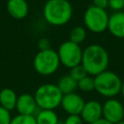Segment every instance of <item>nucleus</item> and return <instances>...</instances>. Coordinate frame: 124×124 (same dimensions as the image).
<instances>
[{
	"instance_id": "f257e3e1",
	"label": "nucleus",
	"mask_w": 124,
	"mask_h": 124,
	"mask_svg": "<svg viewBox=\"0 0 124 124\" xmlns=\"http://www.w3.org/2000/svg\"><path fill=\"white\" fill-rule=\"evenodd\" d=\"M108 63V52L101 45L91 44L82 50V58L80 64L89 76L95 77L106 71Z\"/></svg>"
},
{
	"instance_id": "f03ea898",
	"label": "nucleus",
	"mask_w": 124,
	"mask_h": 124,
	"mask_svg": "<svg viewBox=\"0 0 124 124\" xmlns=\"http://www.w3.org/2000/svg\"><path fill=\"white\" fill-rule=\"evenodd\" d=\"M73 6L69 0H47L43 8L45 20L52 26H63L73 16Z\"/></svg>"
},
{
	"instance_id": "7ed1b4c3",
	"label": "nucleus",
	"mask_w": 124,
	"mask_h": 124,
	"mask_svg": "<svg viewBox=\"0 0 124 124\" xmlns=\"http://www.w3.org/2000/svg\"><path fill=\"white\" fill-rule=\"evenodd\" d=\"M122 79L112 72L106 70L94 77L95 91L105 98H114L120 93Z\"/></svg>"
},
{
	"instance_id": "20e7f679",
	"label": "nucleus",
	"mask_w": 124,
	"mask_h": 124,
	"mask_svg": "<svg viewBox=\"0 0 124 124\" xmlns=\"http://www.w3.org/2000/svg\"><path fill=\"white\" fill-rule=\"evenodd\" d=\"M62 97V92L53 83H44L34 93V98L40 109H55L61 105Z\"/></svg>"
},
{
	"instance_id": "39448f33",
	"label": "nucleus",
	"mask_w": 124,
	"mask_h": 124,
	"mask_svg": "<svg viewBox=\"0 0 124 124\" xmlns=\"http://www.w3.org/2000/svg\"><path fill=\"white\" fill-rule=\"evenodd\" d=\"M60 65L57 51L52 48L39 50L33 59L34 69L41 76L53 75L58 70Z\"/></svg>"
},
{
	"instance_id": "423d86ee",
	"label": "nucleus",
	"mask_w": 124,
	"mask_h": 124,
	"mask_svg": "<svg viewBox=\"0 0 124 124\" xmlns=\"http://www.w3.org/2000/svg\"><path fill=\"white\" fill-rule=\"evenodd\" d=\"M108 15L105 9L98 8L94 5L89 6L83 14V23L86 30L100 34L108 30Z\"/></svg>"
},
{
	"instance_id": "0eeeda50",
	"label": "nucleus",
	"mask_w": 124,
	"mask_h": 124,
	"mask_svg": "<svg viewBox=\"0 0 124 124\" xmlns=\"http://www.w3.org/2000/svg\"><path fill=\"white\" fill-rule=\"evenodd\" d=\"M82 50L83 49L80 47V45L75 44L68 40L61 43L56 51L60 64L65 68L72 69L81 63Z\"/></svg>"
},
{
	"instance_id": "6e6552de",
	"label": "nucleus",
	"mask_w": 124,
	"mask_h": 124,
	"mask_svg": "<svg viewBox=\"0 0 124 124\" xmlns=\"http://www.w3.org/2000/svg\"><path fill=\"white\" fill-rule=\"evenodd\" d=\"M103 118L112 124L124 119V105L115 98L108 99L103 105Z\"/></svg>"
},
{
	"instance_id": "1a4fd4ad",
	"label": "nucleus",
	"mask_w": 124,
	"mask_h": 124,
	"mask_svg": "<svg viewBox=\"0 0 124 124\" xmlns=\"http://www.w3.org/2000/svg\"><path fill=\"white\" fill-rule=\"evenodd\" d=\"M84 104H85L84 99L79 94L73 92L63 95L60 106L68 115H73V114L79 115L83 108Z\"/></svg>"
},
{
	"instance_id": "9d476101",
	"label": "nucleus",
	"mask_w": 124,
	"mask_h": 124,
	"mask_svg": "<svg viewBox=\"0 0 124 124\" xmlns=\"http://www.w3.org/2000/svg\"><path fill=\"white\" fill-rule=\"evenodd\" d=\"M80 117L84 123L91 124L103 117L102 104L97 100H90L85 102L80 112Z\"/></svg>"
},
{
	"instance_id": "9b49d317",
	"label": "nucleus",
	"mask_w": 124,
	"mask_h": 124,
	"mask_svg": "<svg viewBox=\"0 0 124 124\" xmlns=\"http://www.w3.org/2000/svg\"><path fill=\"white\" fill-rule=\"evenodd\" d=\"M16 108L18 114L35 115V112H36L37 108H39L37 106L34 95L28 94V93H23L17 97Z\"/></svg>"
},
{
	"instance_id": "f8f14e48",
	"label": "nucleus",
	"mask_w": 124,
	"mask_h": 124,
	"mask_svg": "<svg viewBox=\"0 0 124 124\" xmlns=\"http://www.w3.org/2000/svg\"><path fill=\"white\" fill-rule=\"evenodd\" d=\"M108 30L113 37L124 39V12H114L109 16Z\"/></svg>"
},
{
	"instance_id": "ddd939ff",
	"label": "nucleus",
	"mask_w": 124,
	"mask_h": 124,
	"mask_svg": "<svg viewBox=\"0 0 124 124\" xmlns=\"http://www.w3.org/2000/svg\"><path fill=\"white\" fill-rule=\"evenodd\" d=\"M6 8L8 14L16 19H23L29 12V6L26 0H8Z\"/></svg>"
},
{
	"instance_id": "4468645a",
	"label": "nucleus",
	"mask_w": 124,
	"mask_h": 124,
	"mask_svg": "<svg viewBox=\"0 0 124 124\" xmlns=\"http://www.w3.org/2000/svg\"><path fill=\"white\" fill-rule=\"evenodd\" d=\"M17 97L18 96L12 88H3L0 90V107L11 111L12 109L16 108Z\"/></svg>"
},
{
	"instance_id": "2eb2a0df",
	"label": "nucleus",
	"mask_w": 124,
	"mask_h": 124,
	"mask_svg": "<svg viewBox=\"0 0 124 124\" xmlns=\"http://www.w3.org/2000/svg\"><path fill=\"white\" fill-rule=\"evenodd\" d=\"M35 118L37 124H59V117L54 109H40Z\"/></svg>"
},
{
	"instance_id": "dca6fc26",
	"label": "nucleus",
	"mask_w": 124,
	"mask_h": 124,
	"mask_svg": "<svg viewBox=\"0 0 124 124\" xmlns=\"http://www.w3.org/2000/svg\"><path fill=\"white\" fill-rule=\"evenodd\" d=\"M56 85L59 88V90L62 92L63 95L69 94V93H73L78 88V82L69 74L68 75H64L61 78H59Z\"/></svg>"
},
{
	"instance_id": "f3484780",
	"label": "nucleus",
	"mask_w": 124,
	"mask_h": 124,
	"mask_svg": "<svg viewBox=\"0 0 124 124\" xmlns=\"http://www.w3.org/2000/svg\"><path fill=\"white\" fill-rule=\"evenodd\" d=\"M86 36H87L86 28L82 25H77L71 29L69 34V40L75 44L80 45L85 41Z\"/></svg>"
},
{
	"instance_id": "a211bd4d",
	"label": "nucleus",
	"mask_w": 124,
	"mask_h": 124,
	"mask_svg": "<svg viewBox=\"0 0 124 124\" xmlns=\"http://www.w3.org/2000/svg\"><path fill=\"white\" fill-rule=\"evenodd\" d=\"M78 88L82 92H91L95 90L94 85V77L92 76H85L83 78L78 81Z\"/></svg>"
},
{
	"instance_id": "6ab92c4d",
	"label": "nucleus",
	"mask_w": 124,
	"mask_h": 124,
	"mask_svg": "<svg viewBox=\"0 0 124 124\" xmlns=\"http://www.w3.org/2000/svg\"><path fill=\"white\" fill-rule=\"evenodd\" d=\"M11 124H37L35 115H23L17 114L12 118Z\"/></svg>"
},
{
	"instance_id": "aec40b11",
	"label": "nucleus",
	"mask_w": 124,
	"mask_h": 124,
	"mask_svg": "<svg viewBox=\"0 0 124 124\" xmlns=\"http://www.w3.org/2000/svg\"><path fill=\"white\" fill-rule=\"evenodd\" d=\"M69 75L78 82V80H80L81 78H83L85 76H87V73H86L85 69L81 66V64H79V65H78V66L70 69Z\"/></svg>"
},
{
	"instance_id": "412c9836",
	"label": "nucleus",
	"mask_w": 124,
	"mask_h": 124,
	"mask_svg": "<svg viewBox=\"0 0 124 124\" xmlns=\"http://www.w3.org/2000/svg\"><path fill=\"white\" fill-rule=\"evenodd\" d=\"M11 112L6 108L0 107V124H11Z\"/></svg>"
},
{
	"instance_id": "4be33fe9",
	"label": "nucleus",
	"mask_w": 124,
	"mask_h": 124,
	"mask_svg": "<svg viewBox=\"0 0 124 124\" xmlns=\"http://www.w3.org/2000/svg\"><path fill=\"white\" fill-rule=\"evenodd\" d=\"M108 7L114 12H120L124 9V0H108Z\"/></svg>"
},
{
	"instance_id": "5701e85b",
	"label": "nucleus",
	"mask_w": 124,
	"mask_h": 124,
	"mask_svg": "<svg viewBox=\"0 0 124 124\" xmlns=\"http://www.w3.org/2000/svg\"><path fill=\"white\" fill-rule=\"evenodd\" d=\"M83 123L84 122L80 117V115H76V114L68 115L63 122V124H83Z\"/></svg>"
},
{
	"instance_id": "b1692460",
	"label": "nucleus",
	"mask_w": 124,
	"mask_h": 124,
	"mask_svg": "<svg viewBox=\"0 0 124 124\" xmlns=\"http://www.w3.org/2000/svg\"><path fill=\"white\" fill-rule=\"evenodd\" d=\"M38 47H39V50H46V49L51 48L50 41L47 38H41L38 41Z\"/></svg>"
},
{
	"instance_id": "393cba45",
	"label": "nucleus",
	"mask_w": 124,
	"mask_h": 124,
	"mask_svg": "<svg viewBox=\"0 0 124 124\" xmlns=\"http://www.w3.org/2000/svg\"><path fill=\"white\" fill-rule=\"evenodd\" d=\"M94 6L98 7V8H101V9H105L107 7H108V0H93L92 1Z\"/></svg>"
},
{
	"instance_id": "a878e982",
	"label": "nucleus",
	"mask_w": 124,
	"mask_h": 124,
	"mask_svg": "<svg viewBox=\"0 0 124 124\" xmlns=\"http://www.w3.org/2000/svg\"><path fill=\"white\" fill-rule=\"evenodd\" d=\"M91 124H112V123L108 122V120H106V119H104V118L102 117L101 119H99V120H97V121H95V122H93V123H91Z\"/></svg>"
},
{
	"instance_id": "bb28decb",
	"label": "nucleus",
	"mask_w": 124,
	"mask_h": 124,
	"mask_svg": "<svg viewBox=\"0 0 124 124\" xmlns=\"http://www.w3.org/2000/svg\"><path fill=\"white\" fill-rule=\"evenodd\" d=\"M120 94L122 95L123 99H124V80H122V83H121V89H120Z\"/></svg>"
},
{
	"instance_id": "cd10ccee",
	"label": "nucleus",
	"mask_w": 124,
	"mask_h": 124,
	"mask_svg": "<svg viewBox=\"0 0 124 124\" xmlns=\"http://www.w3.org/2000/svg\"><path fill=\"white\" fill-rule=\"evenodd\" d=\"M116 124H124V119H123V120H121V121H119V122H117Z\"/></svg>"
},
{
	"instance_id": "c85d7f7f",
	"label": "nucleus",
	"mask_w": 124,
	"mask_h": 124,
	"mask_svg": "<svg viewBox=\"0 0 124 124\" xmlns=\"http://www.w3.org/2000/svg\"><path fill=\"white\" fill-rule=\"evenodd\" d=\"M85 1H93V0H85Z\"/></svg>"
}]
</instances>
